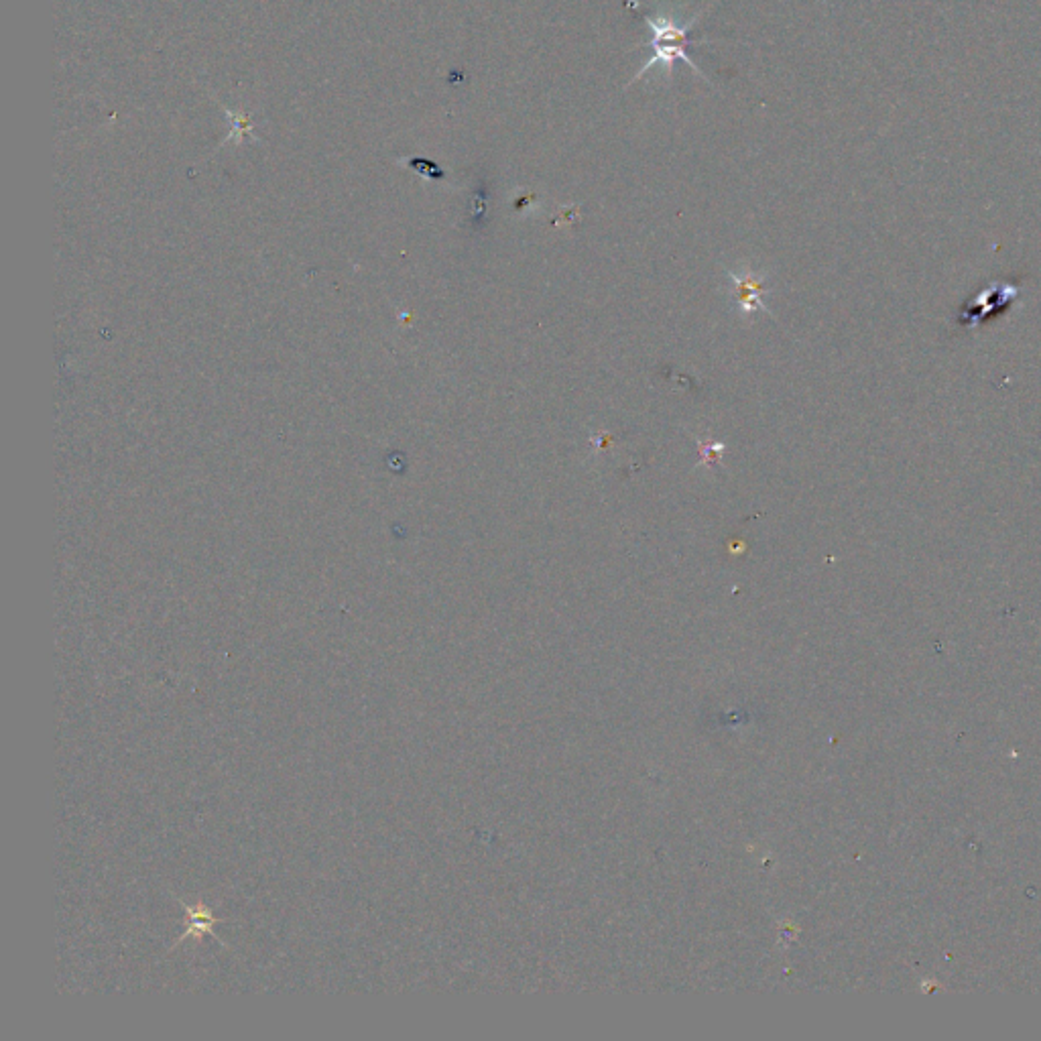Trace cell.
<instances>
[{"mask_svg": "<svg viewBox=\"0 0 1041 1041\" xmlns=\"http://www.w3.org/2000/svg\"><path fill=\"white\" fill-rule=\"evenodd\" d=\"M700 17H694L690 23H686L684 27H680L676 21H671L669 17L657 13V15H643V21L649 25L651 29V59L647 61V64L639 70V74L635 76V82L647 74L651 68H655L657 64H663V68L667 70V74L671 72L673 68V61L676 59H684L686 64L700 76H704L700 72V68L696 66V61L690 57L688 53V47L692 45V27L698 23Z\"/></svg>", "mask_w": 1041, "mask_h": 1041, "instance_id": "6da1fadb", "label": "cell"}, {"mask_svg": "<svg viewBox=\"0 0 1041 1041\" xmlns=\"http://www.w3.org/2000/svg\"><path fill=\"white\" fill-rule=\"evenodd\" d=\"M728 277L732 281V299H734V303L739 305L741 312H745V314H757V312L769 314V310L765 308V303L761 299V295L767 291L763 275H757L755 271H743V273H732L730 271Z\"/></svg>", "mask_w": 1041, "mask_h": 1041, "instance_id": "7a4b0ae2", "label": "cell"}, {"mask_svg": "<svg viewBox=\"0 0 1041 1041\" xmlns=\"http://www.w3.org/2000/svg\"><path fill=\"white\" fill-rule=\"evenodd\" d=\"M181 905H183V909H186V913H188V930H186V934H181V936L177 938V942H175L173 946H177L179 942L188 940V938H192V936L200 938L202 934H210L214 940H218V942L222 944V940L214 934L212 928H214L216 924H220V922H226L224 917H214L212 911H210L204 903L188 905V903H183V901H181ZM222 946H224V944H222Z\"/></svg>", "mask_w": 1041, "mask_h": 1041, "instance_id": "3957f363", "label": "cell"}, {"mask_svg": "<svg viewBox=\"0 0 1041 1041\" xmlns=\"http://www.w3.org/2000/svg\"><path fill=\"white\" fill-rule=\"evenodd\" d=\"M698 448H700V464L710 466V468H714L718 464L720 456L724 454V444H718V442L698 440Z\"/></svg>", "mask_w": 1041, "mask_h": 1041, "instance_id": "277c9868", "label": "cell"}]
</instances>
